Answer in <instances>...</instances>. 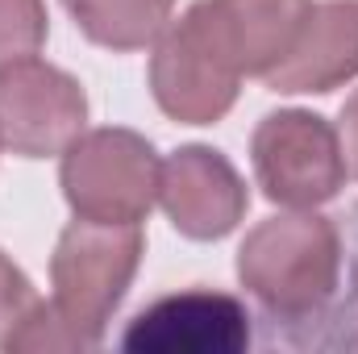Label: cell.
Wrapping results in <instances>:
<instances>
[{
	"label": "cell",
	"instance_id": "obj_1",
	"mask_svg": "<svg viewBox=\"0 0 358 354\" xmlns=\"http://www.w3.org/2000/svg\"><path fill=\"white\" fill-rule=\"evenodd\" d=\"M342 229L317 208H287L259 221L238 246V279L271 325L329 321L342 296Z\"/></svg>",
	"mask_w": 358,
	"mask_h": 354
},
{
	"label": "cell",
	"instance_id": "obj_2",
	"mask_svg": "<svg viewBox=\"0 0 358 354\" xmlns=\"http://www.w3.org/2000/svg\"><path fill=\"white\" fill-rule=\"evenodd\" d=\"M242 63L208 0H196L171 21L150 50L155 104L179 125H217L242 92Z\"/></svg>",
	"mask_w": 358,
	"mask_h": 354
},
{
	"label": "cell",
	"instance_id": "obj_3",
	"mask_svg": "<svg viewBox=\"0 0 358 354\" xmlns=\"http://www.w3.org/2000/svg\"><path fill=\"white\" fill-rule=\"evenodd\" d=\"M146 255L142 225H104L76 217L50 255V304L63 321L80 330V338L92 351L104 342V330L113 313L121 309L138 267Z\"/></svg>",
	"mask_w": 358,
	"mask_h": 354
},
{
	"label": "cell",
	"instance_id": "obj_4",
	"mask_svg": "<svg viewBox=\"0 0 358 354\" xmlns=\"http://www.w3.org/2000/svg\"><path fill=\"white\" fill-rule=\"evenodd\" d=\"M59 159V187L76 217L104 225H142L159 204L163 163L138 129H84Z\"/></svg>",
	"mask_w": 358,
	"mask_h": 354
},
{
	"label": "cell",
	"instance_id": "obj_5",
	"mask_svg": "<svg viewBox=\"0 0 358 354\" xmlns=\"http://www.w3.org/2000/svg\"><path fill=\"white\" fill-rule=\"evenodd\" d=\"M255 179L271 204L321 208L346 187V150L334 121L308 108H279L255 125Z\"/></svg>",
	"mask_w": 358,
	"mask_h": 354
},
{
	"label": "cell",
	"instance_id": "obj_6",
	"mask_svg": "<svg viewBox=\"0 0 358 354\" xmlns=\"http://www.w3.org/2000/svg\"><path fill=\"white\" fill-rule=\"evenodd\" d=\"M88 125L80 80L55 63L17 59L0 67V146L17 159H55Z\"/></svg>",
	"mask_w": 358,
	"mask_h": 354
},
{
	"label": "cell",
	"instance_id": "obj_7",
	"mask_svg": "<svg viewBox=\"0 0 358 354\" xmlns=\"http://www.w3.org/2000/svg\"><path fill=\"white\" fill-rule=\"evenodd\" d=\"M250 346V309L213 288H192L146 304L121 334L134 354H238Z\"/></svg>",
	"mask_w": 358,
	"mask_h": 354
},
{
	"label": "cell",
	"instance_id": "obj_8",
	"mask_svg": "<svg viewBox=\"0 0 358 354\" xmlns=\"http://www.w3.org/2000/svg\"><path fill=\"white\" fill-rule=\"evenodd\" d=\"M159 204L183 238L221 242L246 221L250 187L221 150L192 142L163 163Z\"/></svg>",
	"mask_w": 358,
	"mask_h": 354
},
{
	"label": "cell",
	"instance_id": "obj_9",
	"mask_svg": "<svg viewBox=\"0 0 358 354\" xmlns=\"http://www.w3.org/2000/svg\"><path fill=\"white\" fill-rule=\"evenodd\" d=\"M358 80V0H313L292 50L263 84L279 96H325Z\"/></svg>",
	"mask_w": 358,
	"mask_h": 354
},
{
	"label": "cell",
	"instance_id": "obj_10",
	"mask_svg": "<svg viewBox=\"0 0 358 354\" xmlns=\"http://www.w3.org/2000/svg\"><path fill=\"white\" fill-rule=\"evenodd\" d=\"M242 71L263 80L292 50L313 0H208Z\"/></svg>",
	"mask_w": 358,
	"mask_h": 354
},
{
	"label": "cell",
	"instance_id": "obj_11",
	"mask_svg": "<svg viewBox=\"0 0 358 354\" xmlns=\"http://www.w3.org/2000/svg\"><path fill=\"white\" fill-rule=\"evenodd\" d=\"M76 29L104 50H146L171 25L176 0H63Z\"/></svg>",
	"mask_w": 358,
	"mask_h": 354
},
{
	"label": "cell",
	"instance_id": "obj_12",
	"mask_svg": "<svg viewBox=\"0 0 358 354\" xmlns=\"http://www.w3.org/2000/svg\"><path fill=\"white\" fill-rule=\"evenodd\" d=\"M4 351L8 354H76V351H92V346L80 338V330L71 321L59 317V309L50 300H38L34 313L8 334Z\"/></svg>",
	"mask_w": 358,
	"mask_h": 354
},
{
	"label": "cell",
	"instance_id": "obj_13",
	"mask_svg": "<svg viewBox=\"0 0 358 354\" xmlns=\"http://www.w3.org/2000/svg\"><path fill=\"white\" fill-rule=\"evenodd\" d=\"M50 17L42 0H0V67L34 59L46 46Z\"/></svg>",
	"mask_w": 358,
	"mask_h": 354
},
{
	"label": "cell",
	"instance_id": "obj_14",
	"mask_svg": "<svg viewBox=\"0 0 358 354\" xmlns=\"http://www.w3.org/2000/svg\"><path fill=\"white\" fill-rule=\"evenodd\" d=\"M38 300H42V296H38V288L29 283V275L0 250V351H4V342H8V334L34 313Z\"/></svg>",
	"mask_w": 358,
	"mask_h": 354
},
{
	"label": "cell",
	"instance_id": "obj_15",
	"mask_svg": "<svg viewBox=\"0 0 358 354\" xmlns=\"http://www.w3.org/2000/svg\"><path fill=\"white\" fill-rule=\"evenodd\" d=\"M338 134H342V150H346V167H350V176L358 179V92L342 104V125H338Z\"/></svg>",
	"mask_w": 358,
	"mask_h": 354
},
{
	"label": "cell",
	"instance_id": "obj_16",
	"mask_svg": "<svg viewBox=\"0 0 358 354\" xmlns=\"http://www.w3.org/2000/svg\"><path fill=\"white\" fill-rule=\"evenodd\" d=\"M350 288H355V292H350V304H346V309H338V313H334V321H355V325H358V255H355V271H350Z\"/></svg>",
	"mask_w": 358,
	"mask_h": 354
}]
</instances>
